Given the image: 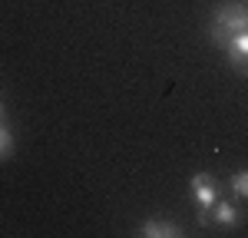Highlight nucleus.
Returning <instances> with one entry per match:
<instances>
[{
    "mask_svg": "<svg viewBox=\"0 0 248 238\" xmlns=\"http://www.w3.org/2000/svg\"><path fill=\"white\" fill-rule=\"evenodd\" d=\"M245 27H248L245 3H238V0H222L209 17V40L222 50V46L229 43L232 33H238V30H245Z\"/></svg>",
    "mask_w": 248,
    "mask_h": 238,
    "instance_id": "1",
    "label": "nucleus"
},
{
    "mask_svg": "<svg viewBox=\"0 0 248 238\" xmlns=\"http://www.w3.org/2000/svg\"><path fill=\"white\" fill-rule=\"evenodd\" d=\"M189 195H192V202L199 205V215H205L212 205L222 198V185H218L215 176H209V172H195V176L189 178Z\"/></svg>",
    "mask_w": 248,
    "mask_h": 238,
    "instance_id": "2",
    "label": "nucleus"
},
{
    "mask_svg": "<svg viewBox=\"0 0 248 238\" xmlns=\"http://www.w3.org/2000/svg\"><path fill=\"white\" fill-rule=\"evenodd\" d=\"M199 225H218V228H238L242 225V205L232 198H218L205 215H199Z\"/></svg>",
    "mask_w": 248,
    "mask_h": 238,
    "instance_id": "3",
    "label": "nucleus"
},
{
    "mask_svg": "<svg viewBox=\"0 0 248 238\" xmlns=\"http://www.w3.org/2000/svg\"><path fill=\"white\" fill-rule=\"evenodd\" d=\"M222 53H225V60H229L242 76H248V27L238 30V33H232L229 43L222 46Z\"/></svg>",
    "mask_w": 248,
    "mask_h": 238,
    "instance_id": "4",
    "label": "nucleus"
},
{
    "mask_svg": "<svg viewBox=\"0 0 248 238\" xmlns=\"http://www.w3.org/2000/svg\"><path fill=\"white\" fill-rule=\"evenodd\" d=\"M136 235H142V238H179L182 228L172 218H142L139 228H136Z\"/></svg>",
    "mask_w": 248,
    "mask_h": 238,
    "instance_id": "5",
    "label": "nucleus"
},
{
    "mask_svg": "<svg viewBox=\"0 0 248 238\" xmlns=\"http://www.w3.org/2000/svg\"><path fill=\"white\" fill-rule=\"evenodd\" d=\"M229 189H232V195L238 198V202H248V169H238V172H232Z\"/></svg>",
    "mask_w": 248,
    "mask_h": 238,
    "instance_id": "6",
    "label": "nucleus"
},
{
    "mask_svg": "<svg viewBox=\"0 0 248 238\" xmlns=\"http://www.w3.org/2000/svg\"><path fill=\"white\" fill-rule=\"evenodd\" d=\"M14 156V133L0 122V159H10Z\"/></svg>",
    "mask_w": 248,
    "mask_h": 238,
    "instance_id": "7",
    "label": "nucleus"
},
{
    "mask_svg": "<svg viewBox=\"0 0 248 238\" xmlns=\"http://www.w3.org/2000/svg\"><path fill=\"white\" fill-rule=\"evenodd\" d=\"M7 119V109H3V99H0V122Z\"/></svg>",
    "mask_w": 248,
    "mask_h": 238,
    "instance_id": "8",
    "label": "nucleus"
},
{
    "mask_svg": "<svg viewBox=\"0 0 248 238\" xmlns=\"http://www.w3.org/2000/svg\"><path fill=\"white\" fill-rule=\"evenodd\" d=\"M245 10H248V0H245Z\"/></svg>",
    "mask_w": 248,
    "mask_h": 238,
    "instance_id": "9",
    "label": "nucleus"
}]
</instances>
